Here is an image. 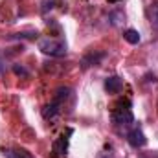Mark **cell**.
Instances as JSON below:
<instances>
[{
	"label": "cell",
	"instance_id": "6da1fadb",
	"mask_svg": "<svg viewBox=\"0 0 158 158\" xmlns=\"http://www.w3.org/2000/svg\"><path fill=\"white\" fill-rule=\"evenodd\" d=\"M70 94H72V88H68V86H59L57 90H55V94H53V99L48 103V105H44L42 107V118L44 119H53L59 112H61V107L64 105V101L70 98Z\"/></svg>",
	"mask_w": 158,
	"mask_h": 158
},
{
	"label": "cell",
	"instance_id": "7a4b0ae2",
	"mask_svg": "<svg viewBox=\"0 0 158 158\" xmlns=\"http://www.w3.org/2000/svg\"><path fill=\"white\" fill-rule=\"evenodd\" d=\"M39 50L42 53L50 55V57H63L66 55V42L61 39H50V37H44L39 40Z\"/></svg>",
	"mask_w": 158,
	"mask_h": 158
},
{
	"label": "cell",
	"instance_id": "3957f363",
	"mask_svg": "<svg viewBox=\"0 0 158 158\" xmlns=\"http://www.w3.org/2000/svg\"><path fill=\"white\" fill-rule=\"evenodd\" d=\"M112 123L114 125H121V127H129L134 123V116H132V110H131V103H125L119 105L118 109L112 112Z\"/></svg>",
	"mask_w": 158,
	"mask_h": 158
},
{
	"label": "cell",
	"instance_id": "277c9868",
	"mask_svg": "<svg viewBox=\"0 0 158 158\" xmlns=\"http://www.w3.org/2000/svg\"><path fill=\"white\" fill-rule=\"evenodd\" d=\"M127 142H129V145L134 147V149H142V147L147 145V138H145L143 131L140 129V125L132 127V129L127 132Z\"/></svg>",
	"mask_w": 158,
	"mask_h": 158
},
{
	"label": "cell",
	"instance_id": "5b68a950",
	"mask_svg": "<svg viewBox=\"0 0 158 158\" xmlns=\"http://www.w3.org/2000/svg\"><path fill=\"white\" fill-rule=\"evenodd\" d=\"M72 134H74V129H66V134L63 132V134L53 142L52 149H53L55 155H59V156L66 155V151H68V143H70V136H72Z\"/></svg>",
	"mask_w": 158,
	"mask_h": 158
},
{
	"label": "cell",
	"instance_id": "8992f818",
	"mask_svg": "<svg viewBox=\"0 0 158 158\" xmlns=\"http://www.w3.org/2000/svg\"><path fill=\"white\" fill-rule=\"evenodd\" d=\"M105 57H107V53H105V52H90V53H86V55L83 57L81 64H83V68H88V66H98V64H99Z\"/></svg>",
	"mask_w": 158,
	"mask_h": 158
},
{
	"label": "cell",
	"instance_id": "52a82bcc",
	"mask_svg": "<svg viewBox=\"0 0 158 158\" xmlns=\"http://www.w3.org/2000/svg\"><path fill=\"white\" fill-rule=\"evenodd\" d=\"M121 88H123V79L119 76H110L105 79V90L109 94H119Z\"/></svg>",
	"mask_w": 158,
	"mask_h": 158
},
{
	"label": "cell",
	"instance_id": "ba28073f",
	"mask_svg": "<svg viewBox=\"0 0 158 158\" xmlns=\"http://www.w3.org/2000/svg\"><path fill=\"white\" fill-rule=\"evenodd\" d=\"M6 158H35L30 151L22 149V147H13V149H4L2 151Z\"/></svg>",
	"mask_w": 158,
	"mask_h": 158
},
{
	"label": "cell",
	"instance_id": "9c48e42d",
	"mask_svg": "<svg viewBox=\"0 0 158 158\" xmlns=\"http://www.w3.org/2000/svg\"><path fill=\"white\" fill-rule=\"evenodd\" d=\"M123 39L127 40L129 44H138V42H140V33H138L136 30L129 28V30H125V31H123Z\"/></svg>",
	"mask_w": 158,
	"mask_h": 158
},
{
	"label": "cell",
	"instance_id": "30bf717a",
	"mask_svg": "<svg viewBox=\"0 0 158 158\" xmlns=\"http://www.w3.org/2000/svg\"><path fill=\"white\" fill-rule=\"evenodd\" d=\"M149 20H151L153 28L158 30V2H155V4L149 6Z\"/></svg>",
	"mask_w": 158,
	"mask_h": 158
},
{
	"label": "cell",
	"instance_id": "8fae6325",
	"mask_svg": "<svg viewBox=\"0 0 158 158\" xmlns=\"http://www.w3.org/2000/svg\"><path fill=\"white\" fill-rule=\"evenodd\" d=\"M39 33H37V30H30V31H22V33H15V35H11L9 39H17V40H20V39H35Z\"/></svg>",
	"mask_w": 158,
	"mask_h": 158
},
{
	"label": "cell",
	"instance_id": "7c38bea8",
	"mask_svg": "<svg viewBox=\"0 0 158 158\" xmlns=\"http://www.w3.org/2000/svg\"><path fill=\"white\" fill-rule=\"evenodd\" d=\"M13 72H15L17 76H22V77H28V76H30V72H28L22 64H13Z\"/></svg>",
	"mask_w": 158,
	"mask_h": 158
},
{
	"label": "cell",
	"instance_id": "4fadbf2b",
	"mask_svg": "<svg viewBox=\"0 0 158 158\" xmlns=\"http://www.w3.org/2000/svg\"><path fill=\"white\" fill-rule=\"evenodd\" d=\"M4 72H6V61H4V57L0 53V74H4Z\"/></svg>",
	"mask_w": 158,
	"mask_h": 158
},
{
	"label": "cell",
	"instance_id": "5bb4252c",
	"mask_svg": "<svg viewBox=\"0 0 158 158\" xmlns=\"http://www.w3.org/2000/svg\"><path fill=\"white\" fill-rule=\"evenodd\" d=\"M98 158H114V155H112V153H99Z\"/></svg>",
	"mask_w": 158,
	"mask_h": 158
},
{
	"label": "cell",
	"instance_id": "9a60e30c",
	"mask_svg": "<svg viewBox=\"0 0 158 158\" xmlns=\"http://www.w3.org/2000/svg\"><path fill=\"white\" fill-rule=\"evenodd\" d=\"M142 158H143V156H142Z\"/></svg>",
	"mask_w": 158,
	"mask_h": 158
}]
</instances>
